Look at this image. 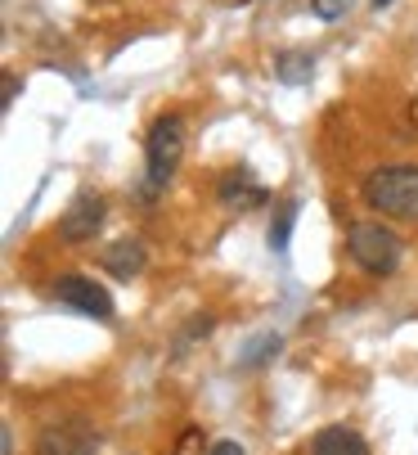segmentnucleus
<instances>
[{
  "instance_id": "10",
  "label": "nucleus",
  "mask_w": 418,
  "mask_h": 455,
  "mask_svg": "<svg viewBox=\"0 0 418 455\" xmlns=\"http://www.w3.org/2000/svg\"><path fill=\"white\" fill-rule=\"evenodd\" d=\"M274 77L284 82V86H306L315 77V59L306 50H284L274 59Z\"/></svg>"
},
{
  "instance_id": "5",
  "label": "nucleus",
  "mask_w": 418,
  "mask_h": 455,
  "mask_svg": "<svg viewBox=\"0 0 418 455\" xmlns=\"http://www.w3.org/2000/svg\"><path fill=\"white\" fill-rule=\"evenodd\" d=\"M104 226V199L99 194H77L73 204H67V212L59 217V235L67 243H91Z\"/></svg>"
},
{
  "instance_id": "7",
  "label": "nucleus",
  "mask_w": 418,
  "mask_h": 455,
  "mask_svg": "<svg viewBox=\"0 0 418 455\" xmlns=\"http://www.w3.org/2000/svg\"><path fill=\"white\" fill-rule=\"evenodd\" d=\"M311 455H369V446H365V437H360L356 428H346V424H328V428H319V433H315Z\"/></svg>"
},
{
  "instance_id": "11",
  "label": "nucleus",
  "mask_w": 418,
  "mask_h": 455,
  "mask_svg": "<svg viewBox=\"0 0 418 455\" xmlns=\"http://www.w3.org/2000/svg\"><path fill=\"white\" fill-rule=\"evenodd\" d=\"M293 221H297V204H279V212H274V221H270V248L274 252H284L288 248V239H293Z\"/></svg>"
},
{
  "instance_id": "1",
  "label": "nucleus",
  "mask_w": 418,
  "mask_h": 455,
  "mask_svg": "<svg viewBox=\"0 0 418 455\" xmlns=\"http://www.w3.org/2000/svg\"><path fill=\"white\" fill-rule=\"evenodd\" d=\"M365 204L374 212H387V217H400V221H418V167L414 163L378 167L365 180Z\"/></svg>"
},
{
  "instance_id": "15",
  "label": "nucleus",
  "mask_w": 418,
  "mask_h": 455,
  "mask_svg": "<svg viewBox=\"0 0 418 455\" xmlns=\"http://www.w3.org/2000/svg\"><path fill=\"white\" fill-rule=\"evenodd\" d=\"M369 5H374V10H387V5H391V0H369Z\"/></svg>"
},
{
  "instance_id": "2",
  "label": "nucleus",
  "mask_w": 418,
  "mask_h": 455,
  "mask_svg": "<svg viewBox=\"0 0 418 455\" xmlns=\"http://www.w3.org/2000/svg\"><path fill=\"white\" fill-rule=\"evenodd\" d=\"M346 248H351L356 267H365L369 275H391L400 267V235L383 221H360L346 230Z\"/></svg>"
},
{
  "instance_id": "3",
  "label": "nucleus",
  "mask_w": 418,
  "mask_h": 455,
  "mask_svg": "<svg viewBox=\"0 0 418 455\" xmlns=\"http://www.w3.org/2000/svg\"><path fill=\"white\" fill-rule=\"evenodd\" d=\"M145 154H149V189H162L176 176L180 158H185V122L176 113H167V117L154 122Z\"/></svg>"
},
{
  "instance_id": "9",
  "label": "nucleus",
  "mask_w": 418,
  "mask_h": 455,
  "mask_svg": "<svg viewBox=\"0 0 418 455\" xmlns=\"http://www.w3.org/2000/svg\"><path fill=\"white\" fill-rule=\"evenodd\" d=\"M221 199H225L230 208L248 212V208L265 204V189H261V185L252 180V172H230V176L221 180Z\"/></svg>"
},
{
  "instance_id": "4",
  "label": "nucleus",
  "mask_w": 418,
  "mask_h": 455,
  "mask_svg": "<svg viewBox=\"0 0 418 455\" xmlns=\"http://www.w3.org/2000/svg\"><path fill=\"white\" fill-rule=\"evenodd\" d=\"M54 298H59L63 307L82 311V315H95V320H108V315H113L108 289L95 284V280H86V275H59V280H54Z\"/></svg>"
},
{
  "instance_id": "14",
  "label": "nucleus",
  "mask_w": 418,
  "mask_h": 455,
  "mask_svg": "<svg viewBox=\"0 0 418 455\" xmlns=\"http://www.w3.org/2000/svg\"><path fill=\"white\" fill-rule=\"evenodd\" d=\"M207 455H243V446H239V442H217Z\"/></svg>"
},
{
  "instance_id": "6",
  "label": "nucleus",
  "mask_w": 418,
  "mask_h": 455,
  "mask_svg": "<svg viewBox=\"0 0 418 455\" xmlns=\"http://www.w3.org/2000/svg\"><path fill=\"white\" fill-rule=\"evenodd\" d=\"M99 433L86 424H50L36 437V455H95Z\"/></svg>"
},
{
  "instance_id": "8",
  "label": "nucleus",
  "mask_w": 418,
  "mask_h": 455,
  "mask_svg": "<svg viewBox=\"0 0 418 455\" xmlns=\"http://www.w3.org/2000/svg\"><path fill=\"white\" fill-rule=\"evenodd\" d=\"M104 271L117 275V280H130L145 271V248H139L135 239H117L113 248H104Z\"/></svg>"
},
{
  "instance_id": "12",
  "label": "nucleus",
  "mask_w": 418,
  "mask_h": 455,
  "mask_svg": "<svg viewBox=\"0 0 418 455\" xmlns=\"http://www.w3.org/2000/svg\"><path fill=\"white\" fill-rule=\"evenodd\" d=\"M274 352H279V334H265V339H256V343L248 347L243 365H265V361H270Z\"/></svg>"
},
{
  "instance_id": "13",
  "label": "nucleus",
  "mask_w": 418,
  "mask_h": 455,
  "mask_svg": "<svg viewBox=\"0 0 418 455\" xmlns=\"http://www.w3.org/2000/svg\"><path fill=\"white\" fill-rule=\"evenodd\" d=\"M346 10H351V0H311V14H315V19H324V23L342 19Z\"/></svg>"
}]
</instances>
